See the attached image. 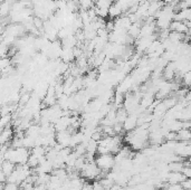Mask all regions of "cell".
<instances>
[{
    "label": "cell",
    "mask_w": 191,
    "mask_h": 190,
    "mask_svg": "<svg viewBox=\"0 0 191 190\" xmlns=\"http://www.w3.org/2000/svg\"><path fill=\"white\" fill-rule=\"evenodd\" d=\"M94 162L100 170L109 172L110 170H112L113 166H114V155L111 154V153L98 154L97 157H95Z\"/></svg>",
    "instance_id": "6da1fadb"
},
{
    "label": "cell",
    "mask_w": 191,
    "mask_h": 190,
    "mask_svg": "<svg viewBox=\"0 0 191 190\" xmlns=\"http://www.w3.org/2000/svg\"><path fill=\"white\" fill-rule=\"evenodd\" d=\"M81 173L86 179H89V180H98L101 170L95 164V162H86L85 161V164H84L83 169L81 170Z\"/></svg>",
    "instance_id": "7a4b0ae2"
},
{
    "label": "cell",
    "mask_w": 191,
    "mask_h": 190,
    "mask_svg": "<svg viewBox=\"0 0 191 190\" xmlns=\"http://www.w3.org/2000/svg\"><path fill=\"white\" fill-rule=\"evenodd\" d=\"M122 126H123V130L125 132L133 131L138 126V116L134 114H129L125 121L122 123Z\"/></svg>",
    "instance_id": "3957f363"
},
{
    "label": "cell",
    "mask_w": 191,
    "mask_h": 190,
    "mask_svg": "<svg viewBox=\"0 0 191 190\" xmlns=\"http://www.w3.org/2000/svg\"><path fill=\"white\" fill-rule=\"evenodd\" d=\"M15 167H16V164L12 163L11 161L3 160L2 163H1V171H2L3 175H6V177H8V175L15 170Z\"/></svg>",
    "instance_id": "277c9868"
},
{
    "label": "cell",
    "mask_w": 191,
    "mask_h": 190,
    "mask_svg": "<svg viewBox=\"0 0 191 190\" xmlns=\"http://www.w3.org/2000/svg\"><path fill=\"white\" fill-rule=\"evenodd\" d=\"M191 139V133L190 130L187 129H181L176 133V141H190Z\"/></svg>",
    "instance_id": "5b68a950"
},
{
    "label": "cell",
    "mask_w": 191,
    "mask_h": 190,
    "mask_svg": "<svg viewBox=\"0 0 191 190\" xmlns=\"http://www.w3.org/2000/svg\"><path fill=\"white\" fill-rule=\"evenodd\" d=\"M127 112L124 110L122 106L121 108H118V110H116V114H115V120H116V122L118 123H123L124 121H125V119L127 117Z\"/></svg>",
    "instance_id": "8992f818"
},
{
    "label": "cell",
    "mask_w": 191,
    "mask_h": 190,
    "mask_svg": "<svg viewBox=\"0 0 191 190\" xmlns=\"http://www.w3.org/2000/svg\"><path fill=\"white\" fill-rule=\"evenodd\" d=\"M97 146H98L97 141L92 140L91 139V140L85 144V150H86V152H88V153H93V154H95V153H96V150H97Z\"/></svg>",
    "instance_id": "52a82bcc"
},
{
    "label": "cell",
    "mask_w": 191,
    "mask_h": 190,
    "mask_svg": "<svg viewBox=\"0 0 191 190\" xmlns=\"http://www.w3.org/2000/svg\"><path fill=\"white\" fill-rule=\"evenodd\" d=\"M2 190H20V188H19V186H18L17 184L7 182V184H3Z\"/></svg>",
    "instance_id": "ba28073f"
},
{
    "label": "cell",
    "mask_w": 191,
    "mask_h": 190,
    "mask_svg": "<svg viewBox=\"0 0 191 190\" xmlns=\"http://www.w3.org/2000/svg\"><path fill=\"white\" fill-rule=\"evenodd\" d=\"M190 76H191L190 72H187V73L182 75V84L185 85V87H188L189 85H190V79H191Z\"/></svg>",
    "instance_id": "9c48e42d"
},
{
    "label": "cell",
    "mask_w": 191,
    "mask_h": 190,
    "mask_svg": "<svg viewBox=\"0 0 191 190\" xmlns=\"http://www.w3.org/2000/svg\"><path fill=\"white\" fill-rule=\"evenodd\" d=\"M180 184H181V187H182L183 190H190L191 189V180H190V178L185 179L182 182H180Z\"/></svg>",
    "instance_id": "30bf717a"
},
{
    "label": "cell",
    "mask_w": 191,
    "mask_h": 190,
    "mask_svg": "<svg viewBox=\"0 0 191 190\" xmlns=\"http://www.w3.org/2000/svg\"><path fill=\"white\" fill-rule=\"evenodd\" d=\"M181 173L185 175V178H190L191 177V168L190 167H183L181 170Z\"/></svg>",
    "instance_id": "8fae6325"
},
{
    "label": "cell",
    "mask_w": 191,
    "mask_h": 190,
    "mask_svg": "<svg viewBox=\"0 0 191 190\" xmlns=\"http://www.w3.org/2000/svg\"><path fill=\"white\" fill-rule=\"evenodd\" d=\"M92 187H93V190H105L103 188V186L100 184L98 180H95V181L92 184Z\"/></svg>",
    "instance_id": "7c38bea8"
},
{
    "label": "cell",
    "mask_w": 191,
    "mask_h": 190,
    "mask_svg": "<svg viewBox=\"0 0 191 190\" xmlns=\"http://www.w3.org/2000/svg\"><path fill=\"white\" fill-rule=\"evenodd\" d=\"M81 190H93V187H92V184L89 182H83Z\"/></svg>",
    "instance_id": "4fadbf2b"
},
{
    "label": "cell",
    "mask_w": 191,
    "mask_h": 190,
    "mask_svg": "<svg viewBox=\"0 0 191 190\" xmlns=\"http://www.w3.org/2000/svg\"><path fill=\"white\" fill-rule=\"evenodd\" d=\"M123 189H124V187H122V186H120V184H114L111 188H110L109 190H123Z\"/></svg>",
    "instance_id": "5bb4252c"
}]
</instances>
